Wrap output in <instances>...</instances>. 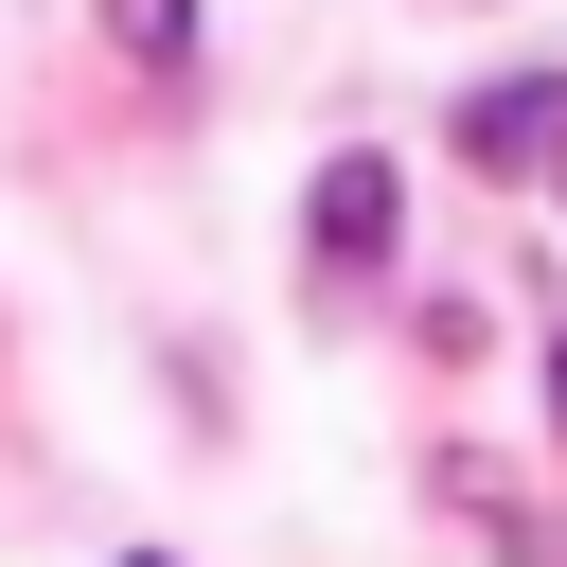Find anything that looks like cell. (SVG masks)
<instances>
[{"label": "cell", "instance_id": "cell-1", "mask_svg": "<svg viewBox=\"0 0 567 567\" xmlns=\"http://www.w3.org/2000/svg\"><path fill=\"white\" fill-rule=\"evenodd\" d=\"M390 230H408V195H390V159L354 142V159H319V195H301V248L354 284V266H390Z\"/></svg>", "mask_w": 567, "mask_h": 567}, {"label": "cell", "instance_id": "cell-2", "mask_svg": "<svg viewBox=\"0 0 567 567\" xmlns=\"http://www.w3.org/2000/svg\"><path fill=\"white\" fill-rule=\"evenodd\" d=\"M461 159H478V177H567V71L478 89V106H461Z\"/></svg>", "mask_w": 567, "mask_h": 567}, {"label": "cell", "instance_id": "cell-3", "mask_svg": "<svg viewBox=\"0 0 567 567\" xmlns=\"http://www.w3.org/2000/svg\"><path fill=\"white\" fill-rule=\"evenodd\" d=\"M106 35H124L142 71H177V53H195V0H106Z\"/></svg>", "mask_w": 567, "mask_h": 567}, {"label": "cell", "instance_id": "cell-4", "mask_svg": "<svg viewBox=\"0 0 567 567\" xmlns=\"http://www.w3.org/2000/svg\"><path fill=\"white\" fill-rule=\"evenodd\" d=\"M549 408H567V337H549Z\"/></svg>", "mask_w": 567, "mask_h": 567}, {"label": "cell", "instance_id": "cell-5", "mask_svg": "<svg viewBox=\"0 0 567 567\" xmlns=\"http://www.w3.org/2000/svg\"><path fill=\"white\" fill-rule=\"evenodd\" d=\"M124 567H159V549H124Z\"/></svg>", "mask_w": 567, "mask_h": 567}]
</instances>
